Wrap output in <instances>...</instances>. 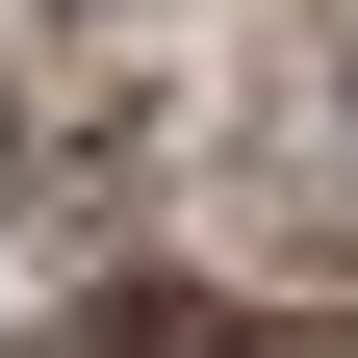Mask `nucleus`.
<instances>
[{
  "mask_svg": "<svg viewBox=\"0 0 358 358\" xmlns=\"http://www.w3.org/2000/svg\"><path fill=\"white\" fill-rule=\"evenodd\" d=\"M256 231L282 256H358V52H282L256 77Z\"/></svg>",
  "mask_w": 358,
  "mask_h": 358,
  "instance_id": "f257e3e1",
  "label": "nucleus"
},
{
  "mask_svg": "<svg viewBox=\"0 0 358 358\" xmlns=\"http://www.w3.org/2000/svg\"><path fill=\"white\" fill-rule=\"evenodd\" d=\"M26 358H205V307H179V282H128V307H52Z\"/></svg>",
  "mask_w": 358,
  "mask_h": 358,
  "instance_id": "f03ea898",
  "label": "nucleus"
}]
</instances>
